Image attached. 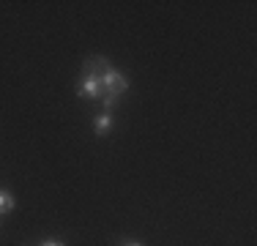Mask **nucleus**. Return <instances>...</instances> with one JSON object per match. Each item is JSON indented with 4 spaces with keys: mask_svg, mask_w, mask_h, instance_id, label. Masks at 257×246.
Returning <instances> with one entry per match:
<instances>
[{
    "mask_svg": "<svg viewBox=\"0 0 257 246\" xmlns=\"http://www.w3.org/2000/svg\"><path fill=\"white\" fill-rule=\"evenodd\" d=\"M107 69H109V60L101 58V55H93V58H88L82 63V74H93V77H101Z\"/></svg>",
    "mask_w": 257,
    "mask_h": 246,
    "instance_id": "nucleus-3",
    "label": "nucleus"
},
{
    "mask_svg": "<svg viewBox=\"0 0 257 246\" xmlns=\"http://www.w3.org/2000/svg\"><path fill=\"white\" fill-rule=\"evenodd\" d=\"M14 211V194L11 192H0V216H3V213H11Z\"/></svg>",
    "mask_w": 257,
    "mask_h": 246,
    "instance_id": "nucleus-5",
    "label": "nucleus"
},
{
    "mask_svg": "<svg viewBox=\"0 0 257 246\" xmlns=\"http://www.w3.org/2000/svg\"><path fill=\"white\" fill-rule=\"evenodd\" d=\"M112 126H115L112 112H101V115H96V120H93V132H96V137H104V134H109V132H112Z\"/></svg>",
    "mask_w": 257,
    "mask_h": 246,
    "instance_id": "nucleus-4",
    "label": "nucleus"
},
{
    "mask_svg": "<svg viewBox=\"0 0 257 246\" xmlns=\"http://www.w3.org/2000/svg\"><path fill=\"white\" fill-rule=\"evenodd\" d=\"M77 93H79V98H101V77H93V74H79Z\"/></svg>",
    "mask_w": 257,
    "mask_h": 246,
    "instance_id": "nucleus-2",
    "label": "nucleus"
},
{
    "mask_svg": "<svg viewBox=\"0 0 257 246\" xmlns=\"http://www.w3.org/2000/svg\"><path fill=\"white\" fill-rule=\"evenodd\" d=\"M120 246H143L140 241H128V238H123V241H120Z\"/></svg>",
    "mask_w": 257,
    "mask_h": 246,
    "instance_id": "nucleus-8",
    "label": "nucleus"
},
{
    "mask_svg": "<svg viewBox=\"0 0 257 246\" xmlns=\"http://www.w3.org/2000/svg\"><path fill=\"white\" fill-rule=\"evenodd\" d=\"M101 101H104V112H112V109H115V104H118V96L104 93V96H101Z\"/></svg>",
    "mask_w": 257,
    "mask_h": 246,
    "instance_id": "nucleus-6",
    "label": "nucleus"
},
{
    "mask_svg": "<svg viewBox=\"0 0 257 246\" xmlns=\"http://www.w3.org/2000/svg\"><path fill=\"white\" fill-rule=\"evenodd\" d=\"M41 246H66V241H60V238H44Z\"/></svg>",
    "mask_w": 257,
    "mask_h": 246,
    "instance_id": "nucleus-7",
    "label": "nucleus"
},
{
    "mask_svg": "<svg viewBox=\"0 0 257 246\" xmlns=\"http://www.w3.org/2000/svg\"><path fill=\"white\" fill-rule=\"evenodd\" d=\"M126 88H128V79L118 69L109 66V69L101 74V93H109V96H118L120 98L126 93Z\"/></svg>",
    "mask_w": 257,
    "mask_h": 246,
    "instance_id": "nucleus-1",
    "label": "nucleus"
}]
</instances>
